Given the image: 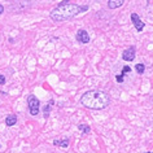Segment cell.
<instances>
[{"label":"cell","instance_id":"cell-1","mask_svg":"<svg viewBox=\"0 0 153 153\" xmlns=\"http://www.w3.org/2000/svg\"><path fill=\"white\" fill-rule=\"evenodd\" d=\"M88 10L87 5H76L69 3V0H64L61 4H59L55 9L51 12V18L55 22H61V21H68L71 18L76 17L78 14Z\"/></svg>","mask_w":153,"mask_h":153},{"label":"cell","instance_id":"cell-2","mask_svg":"<svg viewBox=\"0 0 153 153\" xmlns=\"http://www.w3.org/2000/svg\"><path fill=\"white\" fill-rule=\"evenodd\" d=\"M83 106L92 110H102L110 104V96L101 90H91L81 97Z\"/></svg>","mask_w":153,"mask_h":153},{"label":"cell","instance_id":"cell-3","mask_svg":"<svg viewBox=\"0 0 153 153\" xmlns=\"http://www.w3.org/2000/svg\"><path fill=\"white\" fill-rule=\"evenodd\" d=\"M27 105H29V110L31 116H38L39 114V106H40V101L34 96V95H30L27 97Z\"/></svg>","mask_w":153,"mask_h":153},{"label":"cell","instance_id":"cell-4","mask_svg":"<svg viewBox=\"0 0 153 153\" xmlns=\"http://www.w3.org/2000/svg\"><path fill=\"white\" fill-rule=\"evenodd\" d=\"M136 57V51H135V47H130L127 49H125L123 53H122V59L125 61H134Z\"/></svg>","mask_w":153,"mask_h":153},{"label":"cell","instance_id":"cell-5","mask_svg":"<svg viewBox=\"0 0 153 153\" xmlns=\"http://www.w3.org/2000/svg\"><path fill=\"white\" fill-rule=\"evenodd\" d=\"M131 21H132V24H134V26H135V29L137 30V31H143L144 30V26H145V24L143 21L139 18V16H137L136 13H131Z\"/></svg>","mask_w":153,"mask_h":153},{"label":"cell","instance_id":"cell-6","mask_svg":"<svg viewBox=\"0 0 153 153\" xmlns=\"http://www.w3.org/2000/svg\"><path fill=\"white\" fill-rule=\"evenodd\" d=\"M76 40L82 44H88V42H90L88 33L86 30H78V33H76Z\"/></svg>","mask_w":153,"mask_h":153},{"label":"cell","instance_id":"cell-7","mask_svg":"<svg viewBox=\"0 0 153 153\" xmlns=\"http://www.w3.org/2000/svg\"><path fill=\"white\" fill-rule=\"evenodd\" d=\"M123 3H125V0H109L108 7H109V9H117L121 5H123Z\"/></svg>","mask_w":153,"mask_h":153},{"label":"cell","instance_id":"cell-8","mask_svg":"<svg viewBox=\"0 0 153 153\" xmlns=\"http://www.w3.org/2000/svg\"><path fill=\"white\" fill-rule=\"evenodd\" d=\"M16 123H17V117L14 116V114H10V116L5 118V125L8 126V127H10V126H13Z\"/></svg>","mask_w":153,"mask_h":153},{"label":"cell","instance_id":"cell-9","mask_svg":"<svg viewBox=\"0 0 153 153\" xmlns=\"http://www.w3.org/2000/svg\"><path fill=\"white\" fill-rule=\"evenodd\" d=\"M53 144L59 145L61 148H68L69 147V139H64V140H53Z\"/></svg>","mask_w":153,"mask_h":153},{"label":"cell","instance_id":"cell-10","mask_svg":"<svg viewBox=\"0 0 153 153\" xmlns=\"http://www.w3.org/2000/svg\"><path fill=\"white\" fill-rule=\"evenodd\" d=\"M135 70H136V73L137 74H143V73L145 71V65L144 64H141V62H139V64H136L135 65Z\"/></svg>","mask_w":153,"mask_h":153},{"label":"cell","instance_id":"cell-11","mask_svg":"<svg viewBox=\"0 0 153 153\" xmlns=\"http://www.w3.org/2000/svg\"><path fill=\"white\" fill-rule=\"evenodd\" d=\"M52 105H53V100H51L47 105L44 106V118H48L49 117V109H51Z\"/></svg>","mask_w":153,"mask_h":153},{"label":"cell","instance_id":"cell-12","mask_svg":"<svg viewBox=\"0 0 153 153\" xmlns=\"http://www.w3.org/2000/svg\"><path fill=\"white\" fill-rule=\"evenodd\" d=\"M78 128L81 130L83 134H88V132L91 131V127H90V126H87V125H79Z\"/></svg>","mask_w":153,"mask_h":153},{"label":"cell","instance_id":"cell-13","mask_svg":"<svg viewBox=\"0 0 153 153\" xmlns=\"http://www.w3.org/2000/svg\"><path fill=\"white\" fill-rule=\"evenodd\" d=\"M126 73H131V68L130 66H123V69H122V71H121V75L125 76Z\"/></svg>","mask_w":153,"mask_h":153},{"label":"cell","instance_id":"cell-14","mask_svg":"<svg viewBox=\"0 0 153 153\" xmlns=\"http://www.w3.org/2000/svg\"><path fill=\"white\" fill-rule=\"evenodd\" d=\"M116 79H117V82H118V83H122V82L125 81V78H123V76H122L121 74H118V75L116 76Z\"/></svg>","mask_w":153,"mask_h":153},{"label":"cell","instance_id":"cell-15","mask_svg":"<svg viewBox=\"0 0 153 153\" xmlns=\"http://www.w3.org/2000/svg\"><path fill=\"white\" fill-rule=\"evenodd\" d=\"M5 83V76L4 75H0V86H3Z\"/></svg>","mask_w":153,"mask_h":153},{"label":"cell","instance_id":"cell-16","mask_svg":"<svg viewBox=\"0 0 153 153\" xmlns=\"http://www.w3.org/2000/svg\"><path fill=\"white\" fill-rule=\"evenodd\" d=\"M3 12H4V7L0 4V14H3Z\"/></svg>","mask_w":153,"mask_h":153},{"label":"cell","instance_id":"cell-17","mask_svg":"<svg viewBox=\"0 0 153 153\" xmlns=\"http://www.w3.org/2000/svg\"><path fill=\"white\" fill-rule=\"evenodd\" d=\"M147 153H153V152H147Z\"/></svg>","mask_w":153,"mask_h":153}]
</instances>
